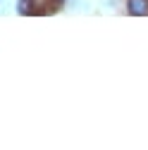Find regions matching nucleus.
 I'll return each instance as SVG.
<instances>
[{
    "label": "nucleus",
    "instance_id": "nucleus-2",
    "mask_svg": "<svg viewBox=\"0 0 148 150\" xmlns=\"http://www.w3.org/2000/svg\"><path fill=\"white\" fill-rule=\"evenodd\" d=\"M29 5H31V0H19V12L29 14Z\"/></svg>",
    "mask_w": 148,
    "mask_h": 150
},
{
    "label": "nucleus",
    "instance_id": "nucleus-1",
    "mask_svg": "<svg viewBox=\"0 0 148 150\" xmlns=\"http://www.w3.org/2000/svg\"><path fill=\"white\" fill-rule=\"evenodd\" d=\"M127 7L132 14H148V0H127Z\"/></svg>",
    "mask_w": 148,
    "mask_h": 150
}]
</instances>
